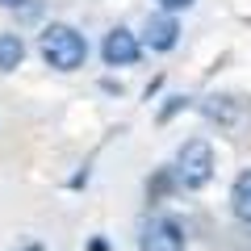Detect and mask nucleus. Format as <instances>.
I'll return each mask as SVG.
<instances>
[{
    "instance_id": "obj_1",
    "label": "nucleus",
    "mask_w": 251,
    "mask_h": 251,
    "mask_svg": "<svg viewBox=\"0 0 251 251\" xmlns=\"http://www.w3.org/2000/svg\"><path fill=\"white\" fill-rule=\"evenodd\" d=\"M38 50H42L46 67H54V72H75V67H84V59H88L84 34L72 29V25H63V21H54V25H46L42 34H38Z\"/></svg>"
},
{
    "instance_id": "obj_2",
    "label": "nucleus",
    "mask_w": 251,
    "mask_h": 251,
    "mask_svg": "<svg viewBox=\"0 0 251 251\" xmlns=\"http://www.w3.org/2000/svg\"><path fill=\"white\" fill-rule=\"evenodd\" d=\"M176 184L180 188H205L209 180H214V147L205 143V138H188L184 147H180V155H176Z\"/></svg>"
},
{
    "instance_id": "obj_3",
    "label": "nucleus",
    "mask_w": 251,
    "mask_h": 251,
    "mask_svg": "<svg viewBox=\"0 0 251 251\" xmlns=\"http://www.w3.org/2000/svg\"><path fill=\"white\" fill-rule=\"evenodd\" d=\"M100 59H105V67H134L138 59H143V42H138V34H130V29H109L105 42H100Z\"/></svg>"
},
{
    "instance_id": "obj_4",
    "label": "nucleus",
    "mask_w": 251,
    "mask_h": 251,
    "mask_svg": "<svg viewBox=\"0 0 251 251\" xmlns=\"http://www.w3.org/2000/svg\"><path fill=\"white\" fill-rule=\"evenodd\" d=\"M143 251H184V230L172 218H151L143 226Z\"/></svg>"
},
{
    "instance_id": "obj_5",
    "label": "nucleus",
    "mask_w": 251,
    "mask_h": 251,
    "mask_svg": "<svg viewBox=\"0 0 251 251\" xmlns=\"http://www.w3.org/2000/svg\"><path fill=\"white\" fill-rule=\"evenodd\" d=\"M143 42L151 46V50H159V54L176 50V42H180V21H176V13H159V17H151V21H147Z\"/></svg>"
},
{
    "instance_id": "obj_6",
    "label": "nucleus",
    "mask_w": 251,
    "mask_h": 251,
    "mask_svg": "<svg viewBox=\"0 0 251 251\" xmlns=\"http://www.w3.org/2000/svg\"><path fill=\"white\" fill-rule=\"evenodd\" d=\"M230 209L239 222H251V172H239V180L230 188Z\"/></svg>"
},
{
    "instance_id": "obj_7",
    "label": "nucleus",
    "mask_w": 251,
    "mask_h": 251,
    "mask_svg": "<svg viewBox=\"0 0 251 251\" xmlns=\"http://www.w3.org/2000/svg\"><path fill=\"white\" fill-rule=\"evenodd\" d=\"M25 59V42L21 34H0V72H17Z\"/></svg>"
},
{
    "instance_id": "obj_8",
    "label": "nucleus",
    "mask_w": 251,
    "mask_h": 251,
    "mask_svg": "<svg viewBox=\"0 0 251 251\" xmlns=\"http://www.w3.org/2000/svg\"><path fill=\"white\" fill-rule=\"evenodd\" d=\"M197 0H159V9L163 13H180V9H193Z\"/></svg>"
},
{
    "instance_id": "obj_9",
    "label": "nucleus",
    "mask_w": 251,
    "mask_h": 251,
    "mask_svg": "<svg viewBox=\"0 0 251 251\" xmlns=\"http://www.w3.org/2000/svg\"><path fill=\"white\" fill-rule=\"evenodd\" d=\"M184 105H188V100H184V97H172V105H168V109H163V122H168V117H172V113H176V109H184Z\"/></svg>"
},
{
    "instance_id": "obj_10",
    "label": "nucleus",
    "mask_w": 251,
    "mask_h": 251,
    "mask_svg": "<svg viewBox=\"0 0 251 251\" xmlns=\"http://www.w3.org/2000/svg\"><path fill=\"white\" fill-rule=\"evenodd\" d=\"M4 9H21V4H29V0H0Z\"/></svg>"
}]
</instances>
